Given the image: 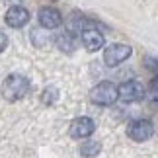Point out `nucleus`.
<instances>
[{
    "label": "nucleus",
    "instance_id": "9b49d317",
    "mask_svg": "<svg viewBox=\"0 0 158 158\" xmlns=\"http://www.w3.org/2000/svg\"><path fill=\"white\" fill-rule=\"evenodd\" d=\"M55 45L63 53H74L76 51V35L70 31H63L55 37Z\"/></svg>",
    "mask_w": 158,
    "mask_h": 158
},
{
    "label": "nucleus",
    "instance_id": "f257e3e1",
    "mask_svg": "<svg viewBox=\"0 0 158 158\" xmlns=\"http://www.w3.org/2000/svg\"><path fill=\"white\" fill-rule=\"evenodd\" d=\"M27 92H29V80L22 74H10L2 82V96L6 102H18L26 98Z\"/></svg>",
    "mask_w": 158,
    "mask_h": 158
},
{
    "label": "nucleus",
    "instance_id": "0eeeda50",
    "mask_svg": "<svg viewBox=\"0 0 158 158\" xmlns=\"http://www.w3.org/2000/svg\"><path fill=\"white\" fill-rule=\"evenodd\" d=\"M80 37H82V45H84V49L90 51V53L100 51L102 47H104V43H106L104 33H102L100 29H96L94 26H92V27H88V29H84V31L80 33Z\"/></svg>",
    "mask_w": 158,
    "mask_h": 158
},
{
    "label": "nucleus",
    "instance_id": "f3484780",
    "mask_svg": "<svg viewBox=\"0 0 158 158\" xmlns=\"http://www.w3.org/2000/svg\"><path fill=\"white\" fill-rule=\"evenodd\" d=\"M6 45H8V37H6L4 31H0V53L6 49Z\"/></svg>",
    "mask_w": 158,
    "mask_h": 158
},
{
    "label": "nucleus",
    "instance_id": "2eb2a0df",
    "mask_svg": "<svg viewBox=\"0 0 158 158\" xmlns=\"http://www.w3.org/2000/svg\"><path fill=\"white\" fill-rule=\"evenodd\" d=\"M144 66L150 70V72H154V74L158 76V60L152 59V57H144Z\"/></svg>",
    "mask_w": 158,
    "mask_h": 158
},
{
    "label": "nucleus",
    "instance_id": "20e7f679",
    "mask_svg": "<svg viewBox=\"0 0 158 158\" xmlns=\"http://www.w3.org/2000/svg\"><path fill=\"white\" fill-rule=\"evenodd\" d=\"M127 135H129L131 141L144 143V141H148V139L154 135V127L147 119H135V121L129 123V127H127Z\"/></svg>",
    "mask_w": 158,
    "mask_h": 158
},
{
    "label": "nucleus",
    "instance_id": "ddd939ff",
    "mask_svg": "<svg viewBox=\"0 0 158 158\" xmlns=\"http://www.w3.org/2000/svg\"><path fill=\"white\" fill-rule=\"evenodd\" d=\"M100 150H102V144H100L98 141H86V143L80 147V154L86 156V158H90V156L100 154Z\"/></svg>",
    "mask_w": 158,
    "mask_h": 158
},
{
    "label": "nucleus",
    "instance_id": "6e6552de",
    "mask_svg": "<svg viewBox=\"0 0 158 158\" xmlns=\"http://www.w3.org/2000/svg\"><path fill=\"white\" fill-rule=\"evenodd\" d=\"M4 22L8 23L10 27H14V29L23 27V26L29 22V10L23 8V6H12V8L6 12Z\"/></svg>",
    "mask_w": 158,
    "mask_h": 158
},
{
    "label": "nucleus",
    "instance_id": "4468645a",
    "mask_svg": "<svg viewBox=\"0 0 158 158\" xmlns=\"http://www.w3.org/2000/svg\"><path fill=\"white\" fill-rule=\"evenodd\" d=\"M57 100H59V90L55 86H47L43 90V94H41V102H43L45 106H53Z\"/></svg>",
    "mask_w": 158,
    "mask_h": 158
},
{
    "label": "nucleus",
    "instance_id": "f8f14e48",
    "mask_svg": "<svg viewBox=\"0 0 158 158\" xmlns=\"http://www.w3.org/2000/svg\"><path fill=\"white\" fill-rule=\"evenodd\" d=\"M47 31H49V29H45V27H35V29H31V43L35 47H45L47 41H51V37L47 35Z\"/></svg>",
    "mask_w": 158,
    "mask_h": 158
},
{
    "label": "nucleus",
    "instance_id": "7ed1b4c3",
    "mask_svg": "<svg viewBox=\"0 0 158 158\" xmlns=\"http://www.w3.org/2000/svg\"><path fill=\"white\" fill-rule=\"evenodd\" d=\"M131 53H133V49L129 45L113 43L104 51V63H106V66H111L113 69V66H119L121 63H125V60L131 57Z\"/></svg>",
    "mask_w": 158,
    "mask_h": 158
},
{
    "label": "nucleus",
    "instance_id": "1a4fd4ad",
    "mask_svg": "<svg viewBox=\"0 0 158 158\" xmlns=\"http://www.w3.org/2000/svg\"><path fill=\"white\" fill-rule=\"evenodd\" d=\"M39 26L45 29H57L60 23H63V16L57 8H51V6H45V8L39 10Z\"/></svg>",
    "mask_w": 158,
    "mask_h": 158
},
{
    "label": "nucleus",
    "instance_id": "dca6fc26",
    "mask_svg": "<svg viewBox=\"0 0 158 158\" xmlns=\"http://www.w3.org/2000/svg\"><path fill=\"white\" fill-rule=\"evenodd\" d=\"M147 96H148L152 102H158V86H150V90H148Z\"/></svg>",
    "mask_w": 158,
    "mask_h": 158
},
{
    "label": "nucleus",
    "instance_id": "423d86ee",
    "mask_svg": "<svg viewBox=\"0 0 158 158\" xmlns=\"http://www.w3.org/2000/svg\"><path fill=\"white\" fill-rule=\"evenodd\" d=\"M94 129H96V123H94L90 117L82 115V117H76V119L70 123L69 135H70L72 139H88V137L94 133Z\"/></svg>",
    "mask_w": 158,
    "mask_h": 158
},
{
    "label": "nucleus",
    "instance_id": "a211bd4d",
    "mask_svg": "<svg viewBox=\"0 0 158 158\" xmlns=\"http://www.w3.org/2000/svg\"><path fill=\"white\" fill-rule=\"evenodd\" d=\"M4 2H14V0H4Z\"/></svg>",
    "mask_w": 158,
    "mask_h": 158
},
{
    "label": "nucleus",
    "instance_id": "f03ea898",
    "mask_svg": "<svg viewBox=\"0 0 158 158\" xmlns=\"http://www.w3.org/2000/svg\"><path fill=\"white\" fill-rule=\"evenodd\" d=\"M90 100L96 106H113L115 102L119 100V90L113 82L104 80L100 84H96L90 92Z\"/></svg>",
    "mask_w": 158,
    "mask_h": 158
},
{
    "label": "nucleus",
    "instance_id": "9d476101",
    "mask_svg": "<svg viewBox=\"0 0 158 158\" xmlns=\"http://www.w3.org/2000/svg\"><path fill=\"white\" fill-rule=\"evenodd\" d=\"M92 27V23H88V20L84 18L80 12H72V14L69 16V20H66V31L70 33H82L84 29Z\"/></svg>",
    "mask_w": 158,
    "mask_h": 158
},
{
    "label": "nucleus",
    "instance_id": "39448f33",
    "mask_svg": "<svg viewBox=\"0 0 158 158\" xmlns=\"http://www.w3.org/2000/svg\"><path fill=\"white\" fill-rule=\"evenodd\" d=\"M117 90H119V100L127 102V104L139 102V100H143L144 96H147L144 86L141 82H137V80H127V82L121 84V86H117Z\"/></svg>",
    "mask_w": 158,
    "mask_h": 158
}]
</instances>
